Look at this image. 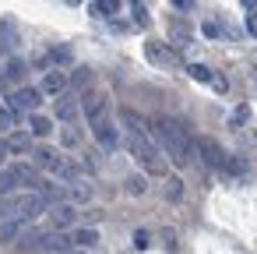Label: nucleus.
<instances>
[{
	"label": "nucleus",
	"instance_id": "1",
	"mask_svg": "<svg viewBox=\"0 0 257 254\" xmlns=\"http://www.w3.org/2000/svg\"><path fill=\"white\" fill-rule=\"evenodd\" d=\"M152 138L159 141V152L169 155L176 166H190L194 159V138L187 134V127L180 120H169V117H159L152 124Z\"/></svg>",
	"mask_w": 257,
	"mask_h": 254
},
{
	"label": "nucleus",
	"instance_id": "2",
	"mask_svg": "<svg viewBox=\"0 0 257 254\" xmlns=\"http://www.w3.org/2000/svg\"><path fill=\"white\" fill-rule=\"evenodd\" d=\"M127 148H131V155H134V159H138V162H141L148 173H155V177H162V173H166V159H162L159 145H152L148 131H138V134H131Z\"/></svg>",
	"mask_w": 257,
	"mask_h": 254
},
{
	"label": "nucleus",
	"instance_id": "3",
	"mask_svg": "<svg viewBox=\"0 0 257 254\" xmlns=\"http://www.w3.org/2000/svg\"><path fill=\"white\" fill-rule=\"evenodd\" d=\"M194 152L201 155V162H204L208 170H222V166H225V152H222V145H218L215 138H197V141H194Z\"/></svg>",
	"mask_w": 257,
	"mask_h": 254
},
{
	"label": "nucleus",
	"instance_id": "4",
	"mask_svg": "<svg viewBox=\"0 0 257 254\" xmlns=\"http://www.w3.org/2000/svg\"><path fill=\"white\" fill-rule=\"evenodd\" d=\"M22 36H18V22L15 18H0V57H11L18 50Z\"/></svg>",
	"mask_w": 257,
	"mask_h": 254
},
{
	"label": "nucleus",
	"instance_id": "5",
	"mask_svg": "<svg viewBox=\"0 0 257 254\" xmlns=\"http://www.w3.org/2000/svg\"><path fill=\"white\" fill-rule=\"evenodd\" d=\"M29 247L50 250V254H64V250H71V236H64V233H46V236H32Z\"/></svg>",
	"mask_w": 257,
	"mask_h": 254
},
{
	"label": "nucleus",
	"instance_id": "6",
	"mask_svg": "<svg viewBox=\"0 0 257 254\" xmlns=\"http://www.w3.org/2000/svg\"><path fill=\"white\" fill-rule=\"evenodd\" d=\"M92 134H95V141H99L106 152H113V148H116V141H120V134H116V127H113V120H109V117L95 120V124H92Z\"/></svg>",
	"mask_w": 257,
	"mask_h": 254
},
{
	"label": "nucleus",
	"instance_id": "7",
	"mask_svg": "<svg viewBox=\"0 0 257 254\" xmlns=\"http://www.w3.org/2000/svg\"><path fill=\"white\" fill-rule=\"evenodd\" d=\"M145 53H148L152 64H166V67H176V64H180V53H176L173 46H162V43H148Z\"/></svg>",
	"mask_w": 257,
	"mask_h": 254
},
{
	"label": "nucleus",
	"instance_id": "8",
	"mask_svg": "<svg viewBox=\"0 0 257 254\" xmlns=\"http://www.w3.org/2000/svg\"><path fill=\"white\" fill-rule=\"evenodd\" d=\"M11 103H15V110H29V113H36V110H39V103H43V92L29 85V89H18Z\"/></svg>",
	"mask_w": 257,
	"mask_h": 254
},
{
	"label": "nucleus",
	"instance_id": "9",
	"mask_svg": "<svg viewBox=\"0 0 257 254\" xmlns=\"http://www.w3.org/2000/svg\"><path fill=\"white\" fill-rule=\"evenodd\" d=\"M78 106H81L78 103V92H60L57 96V120H64V124L74 120L78 117Z\"/></svg>",
	"mask_w": 257,
	"mask_h": 254
},
{
	"label": "nucleus",
	"instance_id": "10",
	"mask_svg": "<svg viewBox=\"0 0 257 254\" xmlns=\"http://www.w3.org/2000/svg\"><path fill=\"white\" fill-rule=\"evenodd\" d=\"M106 110H109L106 92H95V96H88V99H85V120H88V124L102 120V117H106Z\"/></svg>",
	"mask_w": 257,
	"mask_h": 254
},
{
	"label": "nucleus",
	"instance_id": "11",
	"mask_svg": "<svg viewBox=\"0 0 257 254\" xmlns=\"http://www.w3.org/2000/svg\"><path fill=\"white\" fill-rule=\"evenodd\" d=\"M39 92H46V96H60V92H67V74H64L60 67L46 71V78H43V89H39Z\"/></svg>",
	"mask_w": 257,
	"mask_h": 254
},
{
	"label": "nucleus",
	"instance_id": "12",
	"mask_svg": "<svg viewBox=\"0 0 257 254\" xmlns=\"http://www.w3.org/2000/svg\"><path fill=\"white\" fill-rule=\"evenodd\" d=\"M8 177H11L15 184H29V187L39 184V173H36V166H29V162H15V166L8 170Z\"/></svg>",
	"mask_w": 257,
	"mask_h": 254
},
{
	"label": "nucleus",
	"instance_id": "13",
	"mask_svg": "<svg viewBox=\"0 0 257 254\" xmlns=\"http://www.w3.org/2000/svg\"><path fill=\"white\" fill-rule=\"evenodd\" d=\"M74 215H78V212H74L71 205H53V212H50V219H53V226H57V229L71 226V222H74Z\"/></svg>",
	"mask_w": 257,
	"mask_h": 254
},
{
	"label": "nucleus",
	"instance_id": "14",
	"mask_svg": "<svg viewBox=\"0 0 257 254\" xmlns=\"http://www.w3.org/2000/svg\"><path fill=\"white\" fill-rule=\"evenodd\" d=\"M50 173H53V177H60V180H71V177L78 173V166H74V162H67L64 155H57V159L50 162Z\"/></svg>",
	"mask_w": 257,
	"mask_h": 254
},
{
	"label": "nucleus",
	"instance_id": "15",
	"mask_svg": "<svg viewBox=\"0 0 257 254\" xmlns=\"http://www.w3.org/2000/svg\"><path fill=\"white\" fill-rule=\"evenodd\" d=\"M29 145H32V131H15L8 138V148L11 152H29Z\"/></svg>",
	"mask_w": 257,
	"mask_h": 254
},
{
	"label": "nucleus",
	"instance_id": "16",
	"mask_svg": "<svg viewBox=\"0 0 257 254\" xmlns=\"http://www.w3.org/2000/svg\"><path fill=\"white\" fill-rule=\"evenodd\" d=\"M29 131H32L36 138H50V134H53V120H50V117H32Z\"/></svg>",
	"mask_w": 257,
	"mask_h": 254
},
{
	"label": "nucleus",
	"instance_id": "17",
	"mask_svg": "<svg viewBox=\"0 0 257 254\" xmlns=\"http://www.w3.org/2000/svg\"><path fill=\"white\" fill-rule=\"evenodd\" d=\"M120 124L131 131V134H138V131H145V120L134 113V110H120Z\"/></svg>",
	"mask_w": 257,
	"mask_h": 254
},
{
	"label": "nucleus",
	"instance_id": "18",
	"mask_svg": "<svg viewBox=\"0 0 257 254\" xmlns=\"http://www.w3.org/2000/svg\"><path fill=\"white\" fill-rule=\"evenodd\" d=\"M222 170H225V173H232V177H246V170H250V166H246V159H243V155H225V166H222Z\"/></svg>",
	"mask_w": 257,
	"mask_h": 254
},
{
	"label": "nucleus",
	"instance_id": "19",
	"mask_svg": "<svg viewBox=\"0 0 257 254\" xmlns=\"http://www.w3.org/2000/svg\"><path fill=\"white\" fill-rule=\"evenodd\" d=\"M22 226H25V219H4L0 222V240H15L22 233Z\"/></svg>",
	"mask_w": 257,
	"mask_h": 254
},
{
	"label": "nucleus",
	"instance_id": "20",
	"mask_svg": "<svg viewBox=\"0 0 257 254\" xmlns=\"http://www.w3.org/2000/svg\"><path fill=\"white\" fill-rule=\"evenodd\" d=\"M71 243H78V247H95V243H99V229H78V233L71 236Z\"/></svg>",
	"mask_w": 257,
	"mask_h": 254
},
{
	"label": "nucleus",
	"instance_id": "21",
	"mask_svg": "<svg viewBox=\"0 0 257 254\" xmlns=\"http://www.w3.org/2000/svg\"><path fill=\"white\" fill-rule=\"evenodd\" d=\"M187 74H190L194 81H211V78H215V74H211L204 64H187Z\"/></svg>",
	"mask_w": 257,
	"mask_h": 254
},
{
	"label": "nucleus",
	"instance_id": "22",
	"mask_svg": "<svg viewBox=\"0 0 257 254\" xmlns=\"http://www.w3.org/2000/svg\"><path fill=\"white\" fill-rule=\"evenodd\" d=\"M180 194H183V180H180V177H169V180H166V198L176 201Z\"/></svg>",
	"mask_w": 257,
	"mask_h": 254
},
{
	"label": "nucleus",
	"instance_id": "23",
	"mask_svg": "<svg viewBox=\"0 0 257 254\" xmlns=\"http://www.w3.org/2000/svg\"><path fill=\"white\" fill-rule=\"evenodd\" d=\"M32 155H36V166H46V170H50V162L57 159V152H53V148H36Z\"/></svg>",
	"mask_w": 257,
	"mask_h": 254
},
{
	"label": "nucleus",
	"instance_id": "24",
	"mask_svg": "<svg viewBox=\"0 0 257 254\" xmlns=\"http://www.w3.org/2000/svg\"><path fill=\"white\" fill-rule=\"evenodd\" d=\"M22 74H25V60H18V57H11V60H8V78H15V81H18Z\"/></svg>",
	"mask_w": 257,
	"mask_h": 254
},
{
	"label": "nucleus",
	"instance_id": "25",
	"mask_svg": "<svg viewBox=\"0 0 257 254\" xmlns=\"http://www.w3.org/2000/svg\"><path fill=\"white\" fill-rule=\"evenodd\" d=\"M95 11L99 15H116L120 11V0H95Z\"/></svg>",
	"mask_w": 257,
	"mask_h": 254
},
{
	"label": "nucleus",
	"instance_id": "26",
	"mask_svg": "<svg viewBox=\"0 0 257 254\" xmlns=\"http://www.w3.org/2000/svg\"><path fill=\"white\" fill-rule=\"evenodd\" d=\"M127 191H131V194H145V191H148L145 177H131V180H127Z\"/></svg>",
	"mask_w": 257,
	"mask_h": 254
},
{
	"label": "nucleus",
	"instance_id": "27",
	"mask_svg": "<svg viewBox=\"0 0 257 254\" xmlns=\"http://www.w3.org/2000/svg\"><path fill=\"white\" fill-rule=\"evenodd\" d=\"M15 127V113L8 106H0V131H11Z\"/></svg>",
	"mask_w": 257,
	"mask_h": 254
},
{
	"label": "nucleus",
	"instance_id": "28",
	"mask_svg": "<svg viewBox=\"0 0 257 254\" xmlns=\"http://www.w3.org/2000/svg\"><path fill=\"white\" fill-rule=\"evenodd\" d=\"M85 85H92V71H88V67H81V71L74 74V89H85Z\"/></svg>",
	"mask_w": 257,
	"mask_h": 254
},
{
	"label": "nucleus",
	"instance_id": "29",
	"mask_svg": "<svg viewBox=\"0 0 257 254\" xmlns=\"http://www.w3.org/2000/svg\"><path fill=\"white\" fill-rule=\"evenodd\" d=\"M131 15H134V22H138V25H148V11H145L141 4H134V8H131Z\"/></svg>",
	"mask_w": 257,
	"mask_h": 254
},
{
	"label": "nucleus",
	"instance_id": "30",
	"mask_svg": "<svg viewBox=\"0 0 257 254\" xmlns=\"http://www.w3.org/2000/svg\"><path fill=\"white\" fill-rule=\"evenodd\" d=\"M246 117H250V110H246V106H236V113H232V127H243Z\"/></svg>",
	"mask_w": 257,
	"mask_h": 254
},
{
	"label": "nucleus",
	"instance_id": "31",
	"mask_svg": "<svg viewBox=\"0 0 257 254\" xmlns=\"http://www.w3.org/2000/svg\"><path fill=\"white\" fill-rule=\"evenodd\" d=\"M169 4H173L176 11H194V8H197V0H169Z\"/></svg>",
	"mask_w": 257,
	"mask_h": 254
},
{
	"label": "nucleus",
	"instance_id": "32",
	"mask_svg": "<svg viewBox=\"0 0 257 254\" xmlns=\"http://www.w3.org/2000/svg\"><path fill=\"white\" fill-rule=\"evenodd\" d=\"M201 32H204V36H208V39H215V36H218V32H222V29H218V25H215V22H204V25H201Z\"/></svg>",
	"mask_w": 257,
	"mask_h": 254
},
{
	"label": "nucleus",
	"instance_id": "33",
	"mask_svg": "<svg viewBox=\"0 0 257 254\" xmlns=\"http://www.w3.org/2000/svg\"><path fill=\"white\" fill-rule=\"evenodd\" d=\"M134 247H138V250H145V247H148V233H145V229H138V233H134Z\"/></svg>",
	"mask_w": 257,
	"mask_h": 254
},
{
	"label": "nucleus",
	"instance_id": "34",
	"mask_svg": "<svg viewBox=\"0 0 257 254\" xmlns=\"http://www.w3.org/2000/svg\"><path fill=\"white\" fill-rule=\"evenodd\" d=\"M246 32H250V36H257V8L246 15Z\"/></svg>",
	"mask_w": 257,
	"mask_h": 254
},
{
	"label": "nucleus",
	"instance_id": "35",
	"mask_svg": "<svg viewBox=\"0 0 257 254\" xmlns=\"http://www.w3.org/2000/svg\"><path fill=\"white\" fill-rule=\"evenodd\" d=\"M11 187H15V180H11V177H8V173H0V194H8V191H11Z\"/></svg>",
	"mask_w": 257,
	"mask_h": 254
},
{
	"label": "nucleus",
	"instance_id": "36",
	"mask_svg": "<svg viewBox=\"0 0 257 254\" xmlns=\"http://www.w3.org/2000/svg\"><path fill=\"white\" fill-rule=\"evenodd\" d=\"M88 198H92L88 187H74V201H88Z\"/></svg>",
	"mask_w": 257,
	"mask_h": 254
},
{
	"label": "nucleus",
	"instance_id": "37",
	"mask_svg": "<svg viewBox=\"0 0 257 254\" xmlns=\"http://www.w3.org/2000/svg\"><path fill=\"white\" fill-rule=\"evenodd\" d=\"M8 155H11V148H8V141H0V166L8 162Z\"/></svg>",
	"mask_w": 257,
	"mask_h": 254
},
{
	"label": "nucleus",
	"instance_id": "38",
	"mask_svg": "<svg viewBox=\"0 0 257 254\" xmlns=\"http://www.w3.org/2000/svg\"><path fill=\"white\" fill-rule=\"evenodd\" d=\"M239 4H243L246 11H253V8H257V0H239Z\"/></svg>",
	"mask_w": 257,
	"mask_h": 254
}]
</instances>
